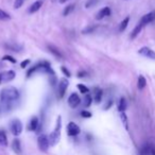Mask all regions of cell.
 I'll return each instance as SVG.
<instances>
[{
  "instance_id": "obj_27",
  "label": "cell",
  "mask_w": 155,
  "mask_h": 155,
  "mask_svg": "<svg viewBox=\"0 0 155 155\" xmlns=\"http://www.w3.org/2000/svg\"><path fill=\"white\" fill-rule=\"evenodd\" d=\"M9 19H11V16L7 12H5L3 10L0 9V20H9Z\"/></svg>"
},
{
  "instance_id": "obj_17",
  "label": "cell",
  "mask_w": 155,
  "mask_h": 155,
  "mask_svg": "<svg viewBox=\"0 0 155 155\" xmlns=\"http://www.w3.org/2000/svg\"><path fill=\"white\" fill-rule=\"evenodd\" d=\"M48 49H49V51L51 52V53L53 54L55 58H60V60H62V58H63V54L61 53L60 50H58L56 47H54L53 45H48Z\"/></svg>"
},
{
  "instance_id": "obj_30",
  "label": "cell",
  "mask_w": 155,
  "mask_h": 155,
  "mask_svg": "<svg viewBox=\"0 0 155 155\" xmlns=\"http://www.w3.org/2000/svg\"><path fill=\"white\" fill-rule=\"evenodd\" d=\"M24 3H25V0H15V2H14V8H15V9H20Z\"/></svg>"
},
{
  "instance_id": "obj_3",
  "label": "cell",
  "mask_w": 155,
  "mask_h": 155,
  "mask_svg": "<svg viewBox=\"0 0 155 155\" xmlns=\"http://www.w3.org/2000/svg\"><path fill=\"white\" fill-rule=\"evenodd\" d=\"M61 129H62V117L58 116L56 118V123H55V127H54L53 132L50 134L48 137H49V142L50 146H55L58 141H60V137H61Z\"/></svg>"
},
{
  "instance_id": "obj_34",
  "label": "cell",
  "mask_w": 155,
  "mask_h": 155,
  "mask_svg": "<svg viewBox=\"0 0 155 155\" xmlns=\"http://www.w3.org/2000/svg\"><path fill=\"white\" fill-rule=\"evenodd\" d=\"M94 30H95V27H87L86 29L82 31L83 34H88V33H93Z\"/></svg>"
},
{
  "instance_id": "obj_29",
  "label": "cell",
  "mask_w": 155,
  "mask_h": 155,
  "mask_svg": "<svg viewBox=\"0 0 155 155\" xmlns=\"http://www.w3.org/2000/svg\"><path fill=\"white\" fill-rule=\"evenodd\" d=\"M151 151H152V148H150L149 146H144L143 148L141 149V154L149 155V154H151Z\"/></svg>"
},
{
  "instance_id": "obj_35",
  "label": "cell",
  "mask_w": 155,
  "mask_h": 155,
  "mask_svg": "<svg viewBox=\"0 0 155 155\" xmlns=\"http://www.w3.org/2000/svg\"><path fill=\"white\" fill-rule=\"evenodd\" d=\"M61 70H62V72L64 73V74L66 75L67 78H70V77H71V73H70V71H69L68 69L66 68V67H64V66H63L62 68H61Z\"/></svg>"
},
{
  "instance_id": "obj_2",
  "label": "cell",
  "mask_w": 155,
  "mask_h": 155,
  "mask_svg": "<svg viewBox=\"0 0 155 155\" xmlns=\"http://www.w3.org/2000/svg\"><path fill=\"white\" fill-rule=\"evenodd\" d=\"M35 72H45V73H49L50 75H54V72H53V70H52L51 66H50V64L47 62L38 63V64L35 65L34 67H32V68H31L30 70H28V72H27V77L30 78L31 75Z\"/></svg>"
},
{
  "instance_id": "obj_4",
  "label": "cell",
  "mask_w": 155,
  "mask_h": 155,
  "mask_svg": "<svg viewBox=\"0 0 155 155\" xmlns=\"http://www.w3.org/2000/svg\"><path fill=\"white\" fill-rule=\"evenodd\" d=\"M10 130H11L12 134L14 136H19L20 134L22 133V130H24V127H22V123L19 119H13L10 123Z\"/></svg>"
},
{
  "instance_id": "obj_1",
  "label": "cell",
  "mask_w": 155,
  "mask_h": 155,
  "mask_svg": "<svg viewBox=\"0 0 155 155\" xmlns=\"http://www.w3.org/2000/svg\"><path fill=\"white\" fill-rule=\"evenodd\" d=\"M19 100V91L13 86L5 87L0 91V103L5 110H10L14 103Z\"/></svg>"
},
{
  "instance_id": "obj_28",
  "label": "cell",
  "mask_w": 155,
  "mask_h": 155,
  "mask_svg": "<svg viewBox=\"0 0 155 155\" xmlns=\"http://www.w3.org/2000/svg\"><path fill=\"white\" fill-rule=\"evenodd\" d=\"M120 118H121V121L123 122V124H124V127L125 129H129V124H127V115L124 114V113H120Z\"/></svg>"
},
{
  "instance_id": "obj_13",
  "label": "cell",
  "mask_w": 155,
  "mask_h": 155,
  "mask_svg": "<svg viewBox=\"0 0 155 155\" xmlns=\"http://www.w3.org/2000/svg\"><path fill=\"white\" fill-rule=\"evenodd\" d=\"M12 150H13L17 155H21L22 154L21 143H20V140L18 139V138H15V139L12 141Z\"/></svg>"
},
{
  "instance_id": "obj_38",
  "label": "cell",
  "mask_w": 155,
  "mask_h": 155,
  "mask_svg": "<svg viewBox=\"0 0 155 155\" xmlns=\"http://www.w3.org/2000/svg\"><path fill=\"white\" fill-rule=\"evenodd\" d=\"M112 105H113V101H112V100H110V101H107V103H106V105L104 106V110H107L108 108H110Z\"/></svg>"
},
{
  "instance_id": "obj_15",
  "label": "cell",
  "mask_w": 155,
  "mask_h": 155,
  "mask_svg": "<svg viewBox=\"0 0 155 155\" xmlns=\"http://www.w3.org/2000/svg\"><path fill=\"white\" fill-rule=\"evenodd\" d=\"M94 100H95L96 103H100L102 100V96H103V91L99 87H95L94 88Z\"/></svg>"
},
{
  "instance_id": "obj_18",
  "label": "cell",
  "mask_w": 155,
  "mask_h": 155,
  "mask_svg": "<svg viewBox=\"0 0 155 155\" xmlns=\"http://www.w3.org/2000/svg\"><path fill=\"white\" fill-rule=\"evenodd\" d=\"M5 48H8V49H9V50H11V51H15V52H16V51L19 52L20 50L22 49L21 46L17 45V44H15V43H9V44H5Z\"/></svg>"
},
{
  "instance_id": "obj_20",
  "label": "cell",
  "mask_w": 155,
  "mask_h": 155,
  "mask_svg": "<svg viewBox=\"0 0 155 155\" xmlns=\"http://www.w3.org/2000/svg\"><path fill=\"white\" fill-rule=\"evenodd\" d=\"M142 28H143V26H142L141 24H138L137 26H136L135 28H134V30L132 31V33H131V38L134 39L135 37H137L138 34H139V33L141 32Z\"/></svg>"
},
{
  "instance_id": "obj_9",
  "label": "cell",
  "mask_w": 155,
  "mask_h": 155,
  "mask_svg": "<svg viewBox=\"0 0 155 155\" xmlns=\"http://www.w3.org/2000/svg\"><path fill=\"white\" fill-rule=\"evenodd\" d=\"M138 53L142 56H146V58H151V60H155V52L148 47L140 48V49L138 50Z\"/></svg>"
},
{
  "instance_id": "obj_5",
  "label": "cell",
  "mask_w": 155,
  "mask_h": 155,
  "mask_svg": "<svg viewBox=\"0 0 155 155\" xmlns=\"http://www.w3.org/2000/svg\"><path fill=\"white\" fill-rule=\"evenodd\" d=\"M16 77V72L14 70H5L0 72V85L9 83L13 81Z\"/></svg>"
},
{
  "instance_id": "obj_26",
  "label": "cell",
  "mask_w": 155,
  "mask_h": 155,
  "mask_svg": "<svg viewBox=\"0 0 155 155\" xmlns=\"http://www.w3.org/2000/svg\"><path fill=\"white\" fill-rule=\"evenodd\" d=\"M78 89L80 91V93H82L83 95H87L89 93V89L88 87H86L84 84H79L78 85Z\"/></svg>"
},
{
  "instance_id": "obj_16",
  "label": "cell",
  "mask_w": 155,
  "mask_h": 155,
  "mask_svg": "<svg viewBox=\"0 0 155 155\" xmlns=\"http://www.w3.org/2000/svg\"><path fill=\"white\" fill-rule=\"evenodd\" d=\"M41 5H43V1H41V0L33 2L32 5H30V8H29V13H30V14L36 13V12L41 8Z\"/></svg>"
},
{
  "instance_id": "obj_39",
  "label": "cell",
  "mask_w": 155,
  "mask_h": 155,
  "mask_svg": "<svg viewBox=\"0 0 155 155\" xmlns=\"http://www.w3.org/2000/svg\"><path fill=\"white\" fill-rule=\"evenodd\" d=\"M68 0H60V3H65V2H67Z\"/></svg>"
},
{
  "instance_id": "obj_37",
  "label": "cell",
  "mask_w": 155,
  "mask_h": 155,
  "mask_svg": "<svg viewBox=\"0 0 155 155\" xmlns=\"http://www.w3.org/2000/svg\"><path fill=\"white\" fill-rule=\"evenodd\" d=\"M86 71H84V70H81V71H79L78 72V78H84V77H86Z\"/></svg>"
},
{
  "instance_id": "obj_36",
  "label": "cell",
  "mask_w": 155,
  "mask_h": 155,
  "mask_svg": "<svg viewBox=\"0 0 155 155\" xmlns=\"http://www.w3.org/2000/svg\"><path fill=\"white\" fill-rule=\"evenodd\" d=\"M30 64V60H26V61H24V62H21V64H20V67L21 68H26L28 65Z\"/></svg>"
},
{
  "instance_id": "obj_7",
  "label": "cell",
  "mask_w": 155,
  "mask_h": 155,
  "mask_svg": "<svg viewBox=\"0 0 155 155\" xmlns=\"http://www.w3.org/2000/svg\"><path fill=\"white\" fill-rule=\"evenodd\" d=\"M68 85H69V82L67 81V79H65V78L61 79V81L58 82V99H62V98L65 96L67 88H68Z\"/></svg>"
},
{
  "instance_id": "obj_22",
  "label": "cell",
  "mask_w": 155,
  "mask_h": 155,
  "mask_svg": "<svg viewBox=\"0 0 155 155\" xmlns=\"http://www.w3.org/2000/svg\"><path fill=\"white\" fill-rule=\"evenodd\" d=\"M0 146L7 147L8 146V138L5 131H0Z\"/></svg>"
},
{
  "instance_id": "obj_8",
  "label": "cell",
  "mask_w": 155,
  "mask_h": 155,
  "mask_svg": "<svg viewBox=\"0 0 155 155\" xmlns=\"http://www.w3.org/2000/svg\"><path fill=\"white\" fill-rule=\"evenodd\" d=\"M80 132H81V129L78 124H75L72 121L68 123V125H67V134H68L69 136H71V137L77 136L80 134Z\"/></svg>"
},
{
  "instance_id": "obj_10",
  "label": "cell",
  "mask_w": 155,
  "mask_h": 155,
  "mask_svg": "<svg viewBox=\"0 0 155 155\" xmlns=\"http://www.w3.org/2000/svg\"><path fill=\"white\" fill-rule=\"evenodd\" d=\"M81 103V99L78 94H71L68 98V104L71 108H75Z\"/></svg>"
},
{
  "instance_id": "obj_11",
  "label": "cell",
  "mask_w": 155,
  "mask_h": 155,
  "mask_svg": "<svg viewBox=\"0 0 155 155\" xmlns=\"http://www.w3.org/2000/svg\"><path fill=\"white\" fill-rule=\"evenodd\" d=\"M154 20H155V11H152V12H150V13L146 14L144 16H142L139 24H141L142 26L144 27L146 25L151 24V22L154 21Z\"/></svg>"
},
{
  "instance_id": "obj_32",
  "label": "cell",
  "mask_w": 155,
  "mask_h": 155,
  "mask_svg": "<svg viewBox=\"0 0 155 155\" xmlns=\"http://www.w3.org/2000/svg\"><path fill=\"white\" fill-rule=\"evenodd\" d=\"M2 60L3 61H9V62H11V63H13V64H15L17 61H16V58H14L13 56H11V55H5L2 58Z\"/></svg>"
},
{
  "instance_id": "obj_14",
  "label": "cell",
  "mask_w": 155,
  "mask_h": 155,
  "mask_svg": "<svg viewBox=\"0 0 155 155\" xmlns=\"http://www.w3.org/2000/svg\"><path fill=\"white\" fill-rule=\"evenodd\" d=\"M39 127V121H38V118H37L36 116L32 117L30 120V122H29V125H28V130L29 131H37V129H38Z\"/></svg>"
},
{
  "instance_id": "obj_25",
  "label": "cell",
  "mask_w": 155,
  "mask_h": 155,
  "mask_svg": "<svg viewBox=\"0 0 155 155\" xmlns=\"http://www.w3.org/2000/svg\"><path fill=\"white\" fill-rule=\"evenodd\" d=\"M74 7H75L74 5H67V7L65 8L64 12H63V15H64V16H68L70 13H72L73 10H74Z\"/></svg>"
},
{
  "instance_id": "obj_23",
  "label": "cell",
  "mask_w": 155,
  "mask_h": 155,
  "mask_svg": "<svg viewBox=\"0 0 155 155\" xmlns=\"http://www.w3.org/2000/svg\"><path fill=\"white\" fill-rule=\"evenodd\" d=\"M91 103H93V97H91L89 94L85 95L84 101H83V104H84V106H85V107H89V106L91 105Z\"/></svg>"
},
{
  "instance_id": "obj_12",
  "label": "cell",
  "mask_w": 155,
  "mask_h": 155,
  "mask_svg": "<svg viewBox=\"0 0 155 155\" xmlns=\"http://www.w3.org/2000/svg\"><path fill=\"white\" fill-rule=\"evenodd\" d=\"M110 13H112V11H110V8H108V7H104L103 9H101L97 13V15H96V19H97V20H101V19H103V18L110 16Z\"/></svg>"
},
{
  "instance_id": "obj_31",
  "label": "cell",
  "mask_w": 155,
  "mask_h": 155,
  "mask_svg": "<svg viewBox=\"0 0 155 155\" xmlns=\"http://www.w3.org/2000/svg\"><path fill=\"white\" fill-rule=\"evenodd\" d=\"M97 2H98V0H88V1L86 2V5H85V7H86L87 9H89V8L97 5Z\"/></svg>"
},
{
  "instance_id": "obj_24",
  "label": "cell",
  "mask_w": 155,
  "mask_h": 155,
  "mask_svg": "<svg viewBox=\"0 0 155 155\" xmlns=\"http://www.w3.org/2000/svg\"><path fill=\"white\" fill-rule=\"evenodd\" d=\"M129 22H130V17H127V18H124V19L121 21V24L119 25V31L120 32H123V31L127 29V25H129Z\"/></svg>"
},
{
  "instance_id": "obj_21",
  "label": "cell",
  "mask_w": 155,
  "mask_h": 155,
  "mask_svg": "<svg viewBox=\"0 0 155 155\" xmlns=\"http://www.w3.org/2000/svg\"><path fill=\"white\" fill-rule=\"evenodd\" d=\"M147 85V80L146 78L143 77V75H139V78H138V81H137V87L139 91H142V89L146 87Z\"/></svg>"
},
{
  "instance_id": "obj_19",
  "label": "cell",
  "mask_w": 155,
  "mask_h": 155,
  "mask_svg": "<svg viewBox=\"0 0 155 155\" xmlns=\"http://www.w3.org/2000/svg\"><path fill=\"white\" fill-rule=\"evenodd\" d=\"M127 100H125V98H121L120 100H119V103H118V110L120 113H124V110H127Z\"/></svg>"
},
{
  "instance_id": "obj_6",
  "label": "cell",
  "mask_w": 155,
  "mask_h": 155,
  "mask_svg": "<svg viewBox=\"0 0 155 155\" xmlns=\"http://www.w3.org/2000/svg\"><path fill=\"white\" fill-rule=\"evenodd\" d=\"M37 144H38V148L41 152H47L50 147L49 137L47 135H44V134L39 135L38 138H37Z\"/></svg>"
},
{
  "instance_id": "obj_33",
  "label": "cell",
  "mask_w": 155,
  "mask_h": 155,
  "mask_svg": "<svg viewBox=\"0 0 155 155\" xmlns=\"http://www.w3.org/2000/svg\"><path fill=\"white\" fill-rule=\"evenodd\" d=\"M81 116H82L83 118H91L93 114H91V112H88V110H82V112H81Z\"/></svg>"
}]
</instances>
